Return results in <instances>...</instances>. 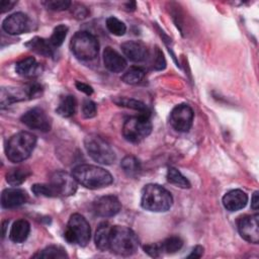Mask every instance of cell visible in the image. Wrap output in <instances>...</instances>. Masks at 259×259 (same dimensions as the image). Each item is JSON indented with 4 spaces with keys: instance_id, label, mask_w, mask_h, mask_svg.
Instances as JSON below:
<instances>
[{
    "instance_id": "1",
    "label": "cell",
    "mask_w": 259,
    "mask_h": 259,
    "mask_svg": "<svg viewBox=\"0 0 259 259\" xmlns=\"http://www.w3.org/2000/svg\"><path fill=\"white\" fill-rule=\"evenodd\" d=\"M77 184L73 175L64 171H56L51 175L49 183L33 184L31 190L36 196H70L76 192Z\"/></svg>"
},
{
    "instance_id": "2",
    "label": "cell",
    "mask_w": 259,
    "mask_h": 259,
    "mask_svg": "<svg viewBox=\"0 0 259 259\" xmlns=\"http://www.w3.org/2000/svg\"><path fill=\"white\" fill-rule=\"evenodd\" d=\"M72 175L76 181L89 189H99L112 183L111 174L98 166L82 164L72 170Z\"/></svg>"
},
{
    "instance_id": "3",
    "label": "cell",
    "mask_w": 259,
    "mask_h": 259,
    "mask_svg": "<svg viewBox=\"0 0 259 259\" xmlns=\"http://www.w3.org/2000/svg\"><path fill=\"white\" fill-rule=\"evenodd\" d=\"M139 248V239L136 233L127 227L112 226L109 236V250L117 255L130 256Z\"/></svg>"
},
{
    "instance_id": "4",
    "label": "cell",
    "mask_w": 259,
    "mask_h": 259,
    "mask_svg": "<svg viewBox=\"0 0 259 259\" xmlns=\"http://www.w3.org/2000/svg\"><path fill=\"white\" fill-rule=\"evenodd\" d=\"M173 203L171 193L159 184H147L142 191L141 205L149 211L161 212L170 209Z\"/></svg>"
},
{
    "instance_id": "5",
    "label": "cell",
    "mask_w": 259,
    "mask_h": 259,
    "mask_svg": "<svg viewBox=\"0 0 259 259\" xmlns=\"http://www.w3.org/2000/svg\"><path fill=\"white\" fill-rule=\"evenodd\" d=\"M36 145V138L28 132H20L13 135L7 142L5 153L9 161L19 163L26 160Z\"/></svg>"
},
{
    "instance_id": "6",
    "label": "cell",
    "mask_w": 259,
    "mask_h": 259,
    "mask_svg": "<svg viewBox=\"0 0 259 259\" xmlns=\"http://www.w3.org/2000/svg\"><path fill=\"white\" fill-rule=\"evenodd\" d=\"M70 48L74 56L79 60L91 61L98 55L99 42L92 33L78 31L72 36Z\"/></svg>"
},
{
    "instance_id": "7",
    "label": "cell",
    "mask_w": 259,
    "mask_h": 259,
    "mask_svg": "<svg viewBox=\"0 0 259 259\" xmlns=\"http://www.w3.org/2000/svg\"><path fill=\"white\" fill-rule=\"evenodd\" d=\"M91 237V229L87 220L80 213H73L68 222L64 233L65 240L70 244H77L81 247L86 246Z\"/></svg>"
},
{
    "instance_id": "8",
    "label": "cell",
    "mask_w": 259,
    "mask_h": 259,
    "mask_svg": "<svg viewBox=\"0 0 259 259\" xmlns=\"http://www.w3.org/2000/svg\"><path fill=\"white\" fill-rule=\"evenodd\" d=\"M88 155L97 163L110 165L115 160V153L109 143L98 135H89L84 140Z\"/></svg>"
},
{
    "instance_id": "9",
    "label": "cell",
    "mask_w": 259,
    "mask_h": 259,
    "mask_svg": "<svg viewBox=\"0 0 259 259\" xmlns=\"http://www.w3.org/2000/svg\"><path fill=\"white\" fill-rule=\"evenodd\" d=\"M152 132L150 115L139 114L127 118L122 126V136L131 143L138 144L147 138Z\"/></svg>"
},
{
    "instance_id": "10",
    "label": "cell",
    "mask_w": 259,
    "mask_h": 259,
    "mask_svg": "<svg viewBox=\"0 0 259 259\" xmlns=\"http://www.w3.org/2000/svg\"><path fill=\"white\" fill-rule=\"evenodd\" d=\"M193 116V110L188 104H178L170 113V124L177 132L186 133L192 126Z\"/></svg>"
},
{
    "instance_id": "11",
    "label": "cell",
    "mask_w": 259,
    "mask_h": 259,
    "mask_svg": "<svg viewBox=\"0 0 259 259\" xmlns=\"http://www.w3.org/2000/svg\"><path fill=\"white\" fill-rule=\"evenodd\" d=\"M237 226H238L239 234L244 240L252 244H258L259 242L258 213L241 217L237 222Z\"/></svg>"
},
{
    "instance_id": "12",
    "label": "cell",
    "mask_w": 259,
    "mask_h": 259,
    "mask_svg": "<svg viewBox=\"0 0 259 259\" xmlns=\"http://www.w3.org/2000/svg\"><path fill=\"white\" fill-rule=\"evenodd\" d=\"M20 119L22 123H24L27 127L31 130L49 132L52 126L50 117L40 107H33L27 110L22 114Z\"/></svg>"
},
{
    "instance_id": "13",
    "label": "cell",
    "mask_w": 259,
    "mask_h": 259,
    "mask_svg": "<svg viewBox=\"0 0 259 259\" xmlns=\"http://www.w3.org/2000/svg\"><path fill=\"white\" fill-rule=\"evenodd\" d=\"M95 214L102 218H111L117 214L121 209L118 198L114 195H104L96 198L92 203Z\"/></svg>"
},
{
    "instance_id": "14",
    "label": "cell",
    "mask_w": 259,
    "mask_h": 259,
    "mask_svg": "<svg viewBox=\"0 0 259 259\" xmlns=\"http://www.w3.org/2000/svg\"><path fill=\"white\" fill-rule=\"evenodd\" d=\"M2 28L9 34H20L29 29V19L26 14L16 12L7 16L2 22Z\"/></svg>"
},
{
    "instance_id": "15",
    "label": "cell",
    "mask_w": 259,
    "mask_h": 259,
    "mask_svg": "<svg viewBox=\"0 0 259 259\" xmlns=\"http://www.w3.org/2000/svg\"><path fill=\"white\" fill-rule=\"evenodd\" d=\"M28 199L27 193L19 188H7L2 191L1 205L3 208L11 209L24 204Z\"/></svg>"
},
{
    "instance_id": "16",
    "label": "cell",
    "mask_w": 259,
    "mask_h": 259,
    "mask_svg": "<svg viewBox=\"0 0 259 259\" xmlns=\"http://www.w3.org/2000/svg\"><path fill=\"white\" fill-rule=\"evenodd\" d=\"M123 55L133 62H142L148 57L147 46L140 40H128L121 45Z\"/></svg>"
},
{
    "instance_id": "17",
    "label": "cell",
    "mask_w": 259,
    "mask_h": 259,
    "mask_svg": "<svg viewBox=\"0 0 259 259\" xmlns=\"http://www.w3.org/2000/svg\"><path fill=\"white\" fill-rule=\"evenodd\" d=\"M248 195L241 189H233L223 197V205L229 211H237L246 206Z\"/></svg>"
},
{
    "instance_id": "18",
    "label": "cell",
    "mask_w": 259,
    "mask_h": 259,
    "mask_svg": "<svg viewBox=\"0 0 259 259\" xmlns=\"http://www.w3.org/2000/svg\"><path fill=\"white\" fill-rule=\"evenodd\" d=\"M103 63L105 68L112 73H119L126 67V61L112 48L107 47L103 51Z\"/></svg>"
},
{
    "instance_id": "19",
    "label": "cell",
    "mask_w": 259,
    "mask_h": 259,
    "mask_svg": "<svg viewBox=\"0 0 259 259\" xmlns=\"http://www.w3.org/2000/svg\"><path fill=\"white\" fill-rule=\"evenodd\" d=\"M15 71L22 77H35L41 73L42 68L33 57H27L16 63Z\"/></svg>"
},
{
    "instance_id": "20",
    "label": "cell",
    "mask_w": 259,
    "mask_h": 259,
    "mask_svg": "<svg viewBox=\"0 0 259 259\" xmlns=\"http://www.w3.org/2000/svg\"><path fill=\"white\" fill-rule=\"evenodd\" d=\"M30 232V225L26 220L20 219L13 223L10 232H9V238L14 243H23Z\"/></svg>"
},
{
    "instance_id": "21",
    "label": "cell",
    "mask_w": 259,
    "mask_h": 259,
    "mask_svg": "<svg viewBox=\"0 0 259 259\" xmlns=\"http://www.w3.org/2000/svg\"><path fill=\"white\" fill-rule=\"evenodd\" d=\"M111 228L112 226L107 222L100 223L97 227L95 232V245L100 251L109 250V236Z\"/></svg>"
},
{
    "instance_id": "22",
    "label": "cell",
    "mask_w": 259,
    "mask_h": 259,
    "mask_svg": "<svg viewBox=\"0 0 259 259\" xmlns=\"http://www.w3.org/2000/svg\"><path fill=\"white\" fill-rule=\"evenodd\" d=\"M26 97L28 98L25 88L20 90L18 88H4L3 87L1 89V107L4 108L5 106L10 105L11 103L23 100Z\"/></svg>"
},
{
    "instance_id": "23",
    "label": "cell",
    "mask_w": 259,
    "mask_h": 259,
    "mask_svg": "<svg viewBox=\"0 0 259 259\" xmlns=\"http://www.w3.org/2000/svg\"><path fill=\"white\" fill-rule=\"evenodd\" d=\"M25 46L31 51L37 53L38 55H42L45 57H52L54 54L53 46L49 39H45L42 37L35 36L31 38Z\"/></svg>"
},
{
    "instance_id": "24",
    "label": "cell",
    "mask_w": 259,
    "mask_h": 259,
    "mask_svg": "<svg viewBox=\"0 0 259 259\" xmlns=\"http://www.w3.org/2000/svg\"><path fill=\"white\" fill-rule=\"evenodd\" d=\"M77 107L76 98L73 95H66L60 99V102L56 108V111L59 115L63 117H70L72 116Z\"/></svg>"
},
{
    "instance_id": "25",
    "label": "cell",
    "mask_w": 259,
    "mask_h": 259,
    "mask_svg": "<svg viewBox=\"0 0 259 259\" xmlns=\"http://www.w3.org/2000/svg\"><path fill=\"white\" fill-rule=\"evenodd\" d=\"M30 175V171L27 167H15L11 168L6 173V181L12 186H18L23 183Z\"/></svg>"
},
{
    "instance_id": "26",
    "label": "cell",
    "mask_w": 259,
    "mask_h": 259,
    "mask_svg": "<svg viewBox=\"0 0 259 259\" xmlns=\"http://www.w3.org/2000/svg\"><path fill=\"white\" fill-rule=\"evenodd\" d=\"M113 102L118 106L135 109V110L139 111L140 114L150 115V110H149L148 106L145 103H143L142 101H139L137 99L127 98V97H115V98H113Z\"/></svg>"
},
{
    "instance_id": "27",
    "label": "cell",
    "mask_w": 259,
    "mask_h": 259,
    "mask_svg": "<svg viewBox=\"0 0 259 259\" xmlns=\"http://www.w3.org/2000/svg\"><path fill=\"white\" fill-rule=\"evenodd\" d=\"M120 166H121L123 172L126 175L131 176V177L138 176L141 173V171H142V167H141L140 161L135 156H132V155L125 156L121 160Z\"/></svg>"
},
{
    "instance_id": "28",
    "label": "cell",
    "mask_w": 259,
    "mask_h": 259,
    "mask_svg": "<svg viewBox=\"0 0 259 259\" xmlns=\"http://www.w3.org/2000/svg\"><path fill=\"white\" fill-rule=\"evenodd\" d=\"M167 181L177 187L180 188H190V182L188 181V179L182 175V173L174 168V167H170L168 168L167 171Z\"/></svg>"
},
{
    "instance_id": "29",
    "label": "cell",
    "mask_w": 259,
    "mask_h": 259,
    "mask_svg": "<svg viewBox=\"0 0 259 259\" xmlns=\"http://www.w3.org/2000/svg\"><path fill=\"white\" fill-rule=\"evenodd\" d=\"M33 258H68L65 250L60 246H49L33 255Z\"/></svg>"
},
{
    "instance_id": "30",
    "label": "cell",
    "mask_w": 259,
    "mask_h": 259,
    "mask_svg": "<svg viewBox=\"0 0 259 259\" xmlns=\"http://www.w3.org/2000/svg\"><path fill=\"white\" fill-rule=\"evenodd\" d=\"M145 77L144 69L140 67H131L121 77V80L130 85H135L140 83Z\"/></svg>"
},
{
    "instance_id": "31",
    "label": "cell",
    "mask_w": 259,
    "mask_h": 259,
    "mask_svg": "<svg viewBox=\"0 0 259 259\" xmlns=\"http://www.w3.org/2000/svg\"><path fill=\"white\" fill-rule=\"evenodd\" d=\"M160 243H161L163 253L165 252V253H168V254H172V253L177 252L183 246V241L178 236H171V237L165 239L164 241H162Z\"/></svg>"
},
{
    "instance_id": "32",
    "label": "cell",
    "mask_w": 259,
    "mask_h": 259,
    "mask_svg": "<svg viewBox=\"0 0 259 259\" xmlns=\"http://www.w3.org/2000/svg\"><path fill=\"white\" fill-rule=\"evenodd\" d=\"M106 27L110 33L117 36L123 35L126 31L125 24L114 16H110L106 19Z\"/></svg>"
},
{
    "instance_id": "33",
    "label": "cell",
    "mask_w": 259,
    "mask_h": 259,
    "mask_svg": "<svg viewBox=\"0 0 259 259\" xmlns=\"http://www.w3.org/2000/svg\"><path fill=\"white\" fill-rule=\"evenodd\" d=\"M67 32H68V27L65 24H60L58 26H56L53 30V33L50 37V42L52 44L53 47L58 48L60 46H62V44L64 42L66 36H67Z\"/></svg>"
},
{
    "instance_id": "34",
    "label": "cell",
    "mask_w": 259,
    "mask_h": 259,
    "mask_svg": "<svg viewBox=\"0 0 259 259\" xmlns=\"http://www.w3.org/2000/svg\"><path fill=\"white\" fill-rule=\"evenodd\" d=\"M42 5L46 6V8L54 11H62L70 8L72 5V2L69 0H47L41 2Z\"/></svg>"
},
{
    "instance_id": "35",
    "label": "cell",
    "mask_w": 259,
    "mask_h": 259,
    "mask_svg": "<svg viewBox=\"0 0 259 259\" xmlns=\"http://www.w3.org/2000/svg\"><path fill=\"white\" fill-rule=\"evenodd\" d=\"M97 108L95 102L90 99H85L82 103V114L85 118H92L96 115Z\"/></svg>"
},
{
    "instance_id": "36",
    "label": "cell",
    "mask_w": 259,
    "mask_h": 259,
    "mask_svg": "<svg viewBox=\"0 0 259 259\" xmlns=\"http://www.w3.org/2000/svg\"><path fill=\"white\" fill-rule=\"evenodd\" d=\"M144 250L145 252L150 255L151 257H154V258H157V257H160L162 254H163V251H162V247H161V243H153V244H148V245H145L144 246Z\"/></svg>"
},
{
    "instance_id": "37",
    "label": "cell",
    "mask_w": 259,
    "mask_h": 259,
    "mask_svg": "<svg viewBox=\"0 0 259 259\" xmlns=\"http://www.w3.org/2000/svg\"><path fill=\"white\" fill-rule=\"evenodd\" d=\"M154 58H155V61L153 63V67L155 70H163L166 66V62H165V58H164V55L163 53L161 52V50L156 47V50H155V54H154Z\"/></svg>"
},
{
    "instance_id": "38",
    "label": "cell",
    "mask_w": 259,
    "mask_h": 259,
    "mask_svg": "<svg viewBox=\"0 0 259 259\" xmlns=\"http://www.w3.org/2000/svg\"><path fill=\"white\" fill-rule=\"evenodd\" d=\"M72 13L73 15L78 18V19H83L85 17H87L88 15V10L86 7H84L83 5L80 4H76L74 5V8H72Z\"/></svg>"
},
{
    "instance_id": "39",
    "label": "cell",
    "mask_w": 259,
    "mask_h": 259,
    "mask_svg": "<svg viewBox=\"0 0 259 259\" xmlns=\"http://www.w3.org/2000/svg\"><path fill=\"white\" fill-rule=\"evenodd\" d=\"M17 4V1H12V0H1L0 2V11L1 13H4L8 10H11L14 5Z\"/></svg>"
},
{
    "instance_id": "40",
    "label": "cell",
    "mask_w": 259,
    "mask_h": 259,
    "mask_svg": "<svg viewBox=\"0 0 259 259\" xmlns=\"http://www.w3.org/2000/svg\"><path fill=\"white\" fill-rule=\"evenodd\" d=\"M75 85H76V87H77V89H78L79 91L85 93L86 95H91V94L93 93L92 87L89 86V85L86 84V83H83V82H81V81H76Z\"/></svg>"
},
{
    "instance_id": "41",
    "label": "cell",
    "mask_w": 259,
    "mask_h": 259,
    "mask_svg": "<svg viewBox=\"0 0 259 259\" xmlns=\"http://www.w3.org/2000/svg\"><path fill=\"white\" fill-rule=\"evenodd\" d=\"M203 254V247L201 246H195L194 249L192 250L191 254L188 256V258H200Z\"/></svg>"
},
{
    "instance_id": "42",
    "label": "cell",
    "mask_w": 259,
    "mask_h": 259,
    "mask_svg": "<svg viewBox=\"0 0 259 259\" xmlns=\"http://www.w3.org/2000/svg\"><path fill=\"white\" fill-rule=\"evenodd\" d=\"M251 207L253 210H258L259 207V192L255 191L251 198Z\"/></svg>"
},
{
    "instance_id": "43",
    "label": "cell",
    "mask_w": 259,
    "mask_h": 259,
    "mask_svg": "<svg viewBox=\"0 0 259 259\" xmlns=\"http://www.w3.org/2000/svg\"><path fill=\"white\" fill-rule=\"evenodd\" d=\"M125 7H126V9H127V10L133 11V10H135V8H136V2H134V1L127 2V3L125 4Z\"/></svg>"
}]
</instances>
